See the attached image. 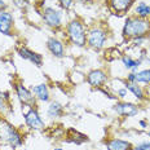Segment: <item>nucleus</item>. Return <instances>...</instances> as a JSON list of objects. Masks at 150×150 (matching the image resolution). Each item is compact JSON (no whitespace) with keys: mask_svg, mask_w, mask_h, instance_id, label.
I'll return each mask as SVG.
<instances>
[{"mask_svg":"<svg viewBox=\"0 0 150 150\" xmlns=\"http://www.w3.org/2000/svg\"><path fill=\"white\" fill-rule=\"evenodd\" d=\"M136 83H150V70H142L136 74Z\"/></svg>","mask_w":150,"mask_h":150,"instance_id":"aec40b11","label":"nucleus"},{"mask_svg":"<svg viewBox=\"0 0 150 150\" xmlns=\"http://www.w3.org/2000/svg\"><path fill=\"white\" fill-rule=\"evenodd\" d=\"M14 1H18L16 3V5H18V7H25L26 5V0H14Z\"/></svg>","mask_w":150,"mask_h":150,"instance_id":"bb28decb","label":"nucleus"},{"mask_svg":"<svg viewBox=\"0 0 150 150\" xmlns=\"http://www.w3.org/2000/svg\"><path fill=\"white\" fill-rule=\"evenodd\" d=\"M133 150H150V142H142V144H139L136 145Z\"/></svg>","mask_w":150,"mask_h":150,"instance_id":"4be33fe9","label":"nucleus"},{"mask_svg":"<svg viewBox=\"0 0 150 150\" xmlns=\"http://www.w3.org/2000/svg\"><path fill=\"white\" fill-rule=\"evenodd\" d=\"M106 42V31L100 29V27H95L88 33L87 35V43L91 48L93 49H101Z\"/></svg>","mask_w":150,"mask_h":150,"instance_id":"20e7f679","label":"nucleus"},{"mask_svg":"<svg viewBox=\"0 0 150 150\" xmlns=\"http://www.w3.org/2000/svg\"><path fill=\"white\" fill-rule=\"evenodd\" d=\"M5 7V3H4V0H0V9H3Z\"/></svg>","mask_w":150,"mask_h":150,"instance_id":"cd10ccee","label":"nucleus"},{"mask_svg":"<svg viewBox=\"0 0 150 150\" xmlns=\"http://www.w3.org/2000/svg\"><path fill=\"white\" fill-rule=\"evenodd\" d=\"M148 136H149V137H150V132H149V133H148Z\"/></svg>","mask_w":150,"mask_h":150,"instance_id":"7c9ffc66","label":"nucleus"},{"mask_svg":"<svg viewBox=\"0 0 150 150\" xmlns=\"http://www.w3.org/2000/svg\"><path fill=\"white\" fill-rule=\"evenodd\" d=\"M145 40V36H141V38H135L133 39V43H135V45H140L141 43Z\"/></svg>","mask_w":150,"mask_h":150,"instance_id":"b1692460","label":"nucleus"},{"mask_svg":"<svg viewBox=\"0 0 150 150\" xmlns=\"http://www.w3.org/2000/svg\"><path fill=\"white\" fill-rule=\"evenodd\" d=\"M108 150H133L131 142L120 139H110L105 142Z\"/></svg>","mask_w":150,"mask_h":150,"instance_id":"f8f14e48","label":"nucleus"},{"mask_svg":"<svg viewBox=\"0 0 150 150\" xmlns=\"http://www.w3.org/2000/svg\"><path fill=\"white\" fill-rule=\"evenodd\" d=\"M127 79H128V82H129V83H136V74H133V73L128 74Z\"/></svg>","mask_w":150,"mask_h":150,"instance_id":"5701e85b","label":"nucleus"},{"mask_svg":"<svg viewBox=\"0 0 150 150\" xmlns=\"http://www.w3.org/2000/svg\"><path fill=\"white\" fill-rule=\"evenodd\" d=\"M118 95H119V97L122 98H124L127 96V88H124V89H120V91H118Z\"/></svg>","mask_w":150,"mask_h":150,"instance_id":"393cba45","label":"nucleus"},{"mask_svg":"<svg viewBox=\"0 0 150 150\" xmlns=\"http://www.w3.org/2000/svg\"><path fill=\"white\" fill-rule=\"evenodd\" d=\"M33 95H35V97L40 101H48L49 100V91L47 84H38V86L33 87Z\"/></svg>","mask_w":150,"mask_h":150,"instance_id":"2eb2a0df","label":"nucleus"},{"mask_svg":"<svg viewBox=\"0 0 150 150\" xmlns=\"http://www.w3.org/2000/svg\"><path fill=\"white\" fill-rule=\"evenodd\" d=\"M106 80H108V75L102 70H92L87 76V82L92 87H101Z\"/></svg>","mask_w":150,"mask_h":150,"instance_id":"9d476101","label":"nucleus"},{"mask_svg":"<svg viewBox=\"0 0 150 150\" xmlns=\"http://www.w3.org/2000/svg\"><path fill=\"white\" fill-rule=\"evenodd\" d=\"M0 137L12 148H18L22 145V135L12 124L3 119H0Z\"/></svg>","mask_w":150,"mask_h":150,"instance_id":"f03ea898","label":"nucleus"},{"mask_svg":"<svg viewBox=\"0 0 150 150\" xmlns=\"http://www.w3.org/2000/svg\"><path fill=\"white\" fill-rule=\"evenodd\" d=\"M18 53H20V56L23 58V60H27V61L33 62V64L35 65V66H38V67H40L43 65L42 54L31 51V49H29L27 47H21V48L18 49Z\"/></svg>","mask_w":150,"mask_h":150,"instance_id":"1a4fd4ad","label":"nucleus"},{"mask_svg":"<svg viewBox=\"0 0 150 150\" xmlns=\"http://www.w3.org/2000/svg\"><path fill=\"white\" fill-rule=\"evenodd\" d=\"M136 14L140 18H148L150 16V7L146 5L145 3H140L136 7Z\"/></svg>","mask_w":150,"mask_h":150,"instance_id":"a211bd4d","label":"nucleus"},{"mask_svg":"<svg viewBox=\"0 0 150 150\" xmlns=\"http://www.w3.org/2000/svg\"><path fill=\"white\" fill-rule=\"evenodd\" d=\"M150 33V22L146 18L140 17H129L127 18L126 23L123 27V36L129 38V39H135V38L145 36Z\"/></svg>","mask_w":150,"mask_h":150,"instance_id":"f257e3e1","label":"nucleus"},{"mask_svg":"<svg viewBox=\"0 0 150 150\" xmlns=\"http://www.w3.org/2000/svg\"><path fill=\"white\" fill-rule=\"evenodd\" d=\"M58 1H60L61 7L64 9H70L71 5H73V3H74V0H58Z\"/></svg>","mask_w":150,"mask_h":150,"instance_id":"412c9836","label":"nucleus"},{"mask_svg":"<svg viewBox=\"0 0 150 150\" xmlns=\"http://www.w3.org/2000/svg\"><path fill=\"white\" fill-rule=\"evenodd\" d=\"M126 88L129 91V92H132L133 96H135L136 98H139V100H145V95H144L142 88H141L140 86H137L136 83H129V82H128V83L126 84Z\"/></svg>","mask_w":150,"mask_h":150,"instance_id":"dca6fc26","label":"nucleus"},{"mask_svg":"<svg viewBox=\"0 0 150 150\" xmlns=\"http://www.w3.org/2000/svg\"><path fill=\"white\" fill-rule=\"evenodd\" d=\"M47 48H48L49 52H51L53 56H56V57H62V56L65 54L64 44H62L61 40L56 39V38L48 39V42H47Z\"/></svg>","mask_w":150,"mask_h":150,"instance_id":"ddd939ff","label":"nucleus"},{"mask_svg":"<svg viewBox=\"0 0 150 150\" xmlns=\"http://www.w3.org/2000/svg\"><path fill=\"white\" fill-rule=\"evenodd\" d=\"M112 109L119 115H124V117H135L137 112H139L137 106L133 104H129V102H119Z\"/></svg>","mask_w":150,"mask_h":150,"instance_id":"9b49d317","label":"nucleus"},{"mask_svg":"<svg viewBox=\"0 0 150 150\" xmlns=\"http://www.w3.org/2000/svg\"><path fill=\"white\" fill-rule=\"evenodd\" d=\"M12 27H13V16L7 11L0 9V33L8 36L13 35Z\"/></svg>","mask_w":150,"mask_h":150,"instance_id":"0eeeda50","label":"nucleus"},{"mask_svg":"<svg viewBox=\"0 0 150 150\" xmlns=\"http://www.w3.org/2000/svg\"><path fill=\"white\" fill-rule=\"evenodd\" d=\"M66 33H67V38L73 44L78 45V47H84L87 43V35H86V30L82 22L78 20L71 21L66 27Z\"/></svg>","mask_w":150,"mask_h":150,"instance_id":"7ed1b4c3","label":"nucleus"},{"mask_svg":"<svg viewBox=\"0 0 150 150\" xmlns=\"http://www.w3.org/2000/svg\"><path fill=\"white\" fill-rule=\"evenodd\" d=\"M4 112H5V104L0 100V115L4 114Z\"/></svg>","mask_w":150,"mask_h":150,"instance_id":"a878e982","label":"nucleus"},{"mask_svg":"<svg viewBox=\"0 0 150 150\" xmlns=\"http://www.w3.org/2000/svg\"><path fill=\"white\" fill-rule=\"evenodd\" d=\"M14 88H16V93H17L18 98H20V101L22 102V104H26L30 106L35 105V96H33V93H31L23 84H20V83L16 84Z\"/></svg>","mask_w":150,"mask_h":150,"instance_id":"6e6552de","label":"nucleus"},{"mask_svg":"<svg viewBox=\"0 0 150 150\" xmlns=\"http://www.w3.org/2000/svg\"><path fill=\"white\" fill-rule=\"evenodd\" d=\"M54 150H62L61 148H57V149H54Z\"/></svg>","mask_w":150,"mask_h":150,"instance_id":"c756f323","label":"nucleus"},{"mask_svg":"<svg viewBox=\"0 0 150 150\" xmlns=\"http://www.w3.org/2000/svg\"><path fill=\"white\" fill-rule=\"evenodd\" d=\"M62 112H64V108L61 106V104H58V102H52L51 105H49L48 108V117L51 118H58L62 115Z\"/></svg>","mask_w":150,"mask_h":150,"instance_id":"f3484780","label":"nucleus"},{"mask_svg":"<svg viewBox=\"0 0 150 150\" xmlns=\"http://www.w3.org/2000/svg\"><path fill=\"white\" fill-rule=\"evenodd\" d=\"M140 124H141V127H142V128H145V127H146V123H145V122H144V120L140 122Z\"/></svg>","mask_w":150,"mask_h":150,"instance_id":"c85d7f7f","label":"nucleus"},{"mask_svg":"<svg viewBox=\"0 0 150 150\" xmlns=\"http://www.w3.org/2000/svg\"><path fill=\"white\" fill-rule=\"evenodd\" d=\"M133 0H109V5L114 12L124 13L132 7Z\"/></svg>","mask_w":150,"mask_h":150,"instance_id":"4468645a","label":"nucleus"},{"mask_svg":"<svg viewBox=\"0 0 150 150\" xmlns=\"http://www.w3.org/2000/svg\"><path fill=\"white\" fill-rule=\"evenodd\" d=\"M43 20L44 22L51 27H60L61 26V21H62V16L61 13L54 8L47 7L43 9Z\"/></svg>","mask_w":150,"mask_h":150,"instance_id":"39448f33","label":"nucleus"},{"mask_svg":"<svg viewBox=\"0 0 150 150\" xmlns=\"http://www.w3.org/2000/svg\"><path fill=\"white\" fill-rule=\"evenodd\" d=\"M122 61H123L124 66L127 69H131V70H136L137 67L141 65V60H137L135 61L133 58H131L129 56H123V58H122Z\"/></svg>","mask_w":150,"mask_h":150,"instance_id":"6ab92c4d","label":"nucleus"},{"mask_svg":"<svg viewBox=\"0 0 150 150\" xmlns=\"http://www.w3.org/2000/svg\"><path fill=\"white\" fill-rule=\"evenodd\" d=\"M25 122H26L27 127H30L31 129H43L45 127L44 122L42 120L39 112L35 109H30L29 112H26L25 115Z\"/></svg>","mask_w":150,"mask_h":150,"instance_id":"423d86ee","label":"nucleus"}]
</instances>
